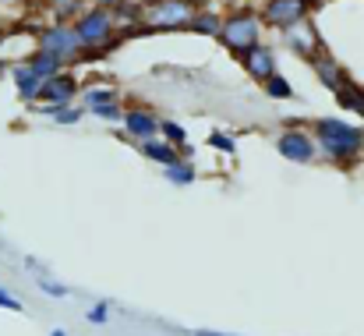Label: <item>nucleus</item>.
Returning a JSON list of instances; mask_svg holds the SVG:
<instances>
[{
    "label": "nucleus",
    "mask_w": 364,
    "mask_h": 336,
    "mask_svg": "<svg viewBox=\"0 0 364 336\" xmlns=\"http://www.w3.org/2000/svg\"><path fill=\"white\" fill-rule=\"evenodd\" d=\"M311 135L318 145V156L340 167H354L364 156V127L347 124L340 117H318L311 120Z\"/></svg>",
    "instance_id": "f257e3e1"
},
{
    "label": "nucleus",
    "mask_w": 364,
    "mask_h": 336,
    "mask_svg": "<svg viewBox=\"0 0 364 336\" xmlns=\"http://www.w3.org/2000/svg\"><path fill=\"white\" fill-rule=\"evenodd\" d=\"M71 25H75V32H78V39H82V46H85L82 61H85V57L110 53V50L121 43V36H117V21H114V11H107V7L89 4Z\"/></svg>",
    "instance_id": "f03ea898"
},
{
    "label": "nucleus",
    "mask_w": 364,
    "mask_h": 336,
    "mask_svg": "<svg viewBox=\"0 0 364 336\" xmlns=\"http://www.w3.org/2000/svg\"><path fill=\"white\" fill-rule=\"evenodd\" d=\"M262 18L255 7H237L230 14H223V32H220V43L241 61L247 50H255L262 43Z\"/></svg>",
    "instance_id": "7ed1b4c3"
},
{
    "label": "nucleus",
    "mask_w": 364,
    "mask_h": 336,
    "mask_svg": "<svg viewBox=\"0 0 364 336\" xmlns=\"http://www.w3.org/2000/svg\"><path fill=\"white\" fill-rule=\"evenodd\" d=\"M36 50L39 53H50V57H57L64 64H75L85 53V46H82V39H78V32H75L71 21H46L36 32Z\"/></svg>",
    "instance_id": "20e7f679"
},
{
    "label": "nucleus",
    "mask_w": 364,
    "mask_h": 336,
    "mask_svg": "<svg viewBox=\"0 0 364 336\" xmlns=\"http://www.w3.org/2000/svg\"><path fill=\"white\" fill-rule=\"evenodd\" d=\"M276 152H279L287 163H297V167L315 163V159H318V145H315L311 127H304V124H287V127L276 135Z\"/></svg>",
    "instance_id": "39448f33"
},
{
    "label": "nucleus",
    "mask_w": 364,
    "mask_h": 336,
    "mask_svg": "<svg viewBox=\"0 0 364 336\" xmlns=\"http://www.w3.org/2000/svg\"><path fill=\"white\" fill-rule=\"evenodd\" d=\"M191 21H195V7L188 0H159L145 7V32H177V28H191Z\"/></svg>",
    "instance_id": "423d86ee"
},
{
    "label": "nucleus",
    "mask_w": 364,
    "mask_h": 336,
    "mask_svg": "<svg viewBox=\"0 0 364 336\" xmlns=\"http://www.w3.org/2000/svg\"><path fill=\"white\" fill-rule=\"evenodd\" d=\"M258 18H262L265 28H276L283 36L287 28L311 18V0H265L258 7Z\"/></svg>",
    "instance_id": "0eeeda50"
},
{
    "label": "nucleus",
    "mask_w": 364,
    "mask_h": 336,
    "mask_svg": "<svg viewBox=\"0 0 364 336\" xmlns=\"http://www.w3.org/2000/svg\"><path fill=\"white\" fill-rule=\"evenodd\" d=\"M283 46L287 50H294L297 57H304V61H315L318 53H326V46H322V36H318V28H315V21L308 18V21H301V25H294V28H287L283 36Z\"/></svg>",
    "instance_id": "6e6552de"
},
{
    "label": "nucleus",
    "mask_w": 364,
    "mask_h": 336,
    "mask_svg": "<svg viewBox=\"0 0 364 336\" xmlns=\"http://www.w3.org/2000/svg\"><path fill=\"white\" fill-rule=\"evenodd\" d=\"M78 96H82L78 75H75V71H60V75H53V78L43 82L39 103H46V107H71Z\"/></svg>",
    "instance_id": "1a4fd4ad"
},
{
    "label": "nucleus",
    "mask_w": 364,
    "mask_h": 336,
    "mask_svg": "<svg viewBox=\"0 0 364 336\" xmlns=\"http://www.w3.org/2000/svg\"><path fill=\"white\" fill-rule=\"evenodd\" d=\"M124 135H131L134 138V145H141V142H152V138H159V117L149 110V107H124Z\"/></svg>",
    "instance_id": "9d476101"
},
{
    "label": "nucleus",
    "mask_w": 364,
    "mask_h": 336,
    "mask_svg": "<svg viewBox=\"0 0 364 336\" xmlns=\"http://www.w3.org/2000/svg\"><path fill=\"white\" fill-rule=\"evenodd\" d=\"M241 68H244V75H247L251 82L265 85L269 78L279 75V71H276V50H272L269 43H258L255 50H247V53L241 57Z\"/></svg>",
    "instance_id": "9b49d317"
},
{
    "label": "nucleus",
    "mask_w": 364,
    "mask_h": 336,
    "mask_svg": "<svg viewBox=\"0 0 364 336\" xmlns=\"http://www.w3.org/2000/svg\"><path fill=\"white\" fill-rule=\"evenodd\" d=\"M308 64H311L315 78H318L329 93H336V89H343V85L350 82V78H347V71H343V64H340V61H336V53H329V50H326V53H318V57H315V61H308Z\"/></svg>",
    "instance_id": "f8f14e48"
},
{
    "label": "nucleus",
    "mask_w": 364,
    "mask_h": 336,
    "mask_svg": "<svg viewBox=\"0 0 364 336\" xmlns=\"http://www.w3.org/2000/svg\"><path fill=\"white\" fill-rule=\"evenodd\" d=\"M11 82H14L21 103H39V93H43V82H46V78H39V75L21 61V64H11Z\"/></svg>",
    "instance_id": "ddd939ff"
},
{
    "label": "nucleus",
    "mask_w": 364,
    "mask_h": 336,
    "mask_svg": "<svg viewBox=\"0 0 364 336\" xmlns=\"http://www.w3.org/2000/svg\"><path fill=\"white\" fill-rule=\"evenodd\" d=\"M103 107H121V93L110 89V85H89L82 89V110L85 113H96Z\"/></svg>",
    "instance_id": "4468645a"
},
{
    "label": "nucleus",
    "mask_w": 364,
    "mask_h": 336,
    "mask_svg": "<svg viewBox=\"0 0 364 336\" xmlns=\"http://www.w3.org/2000/svg\"><path fill=\"white\" fill-rule=\"evenodd\" d=\"M191 32L195 36H209V39H220L223 32V14L220 11H195V21H191Z\"/></svg>",
    "instance_id": "2eb2a0df"
},
{
    "label": "nucleus",
    "mask_w": 364,
    "mask_h": 336,
    "mask_svg": "<svg viewBox=\"0 0 364 336\" xmlns=\"http://www.w3.org/2000/svg\"><path fill=\"white\" fill-rule=\"evenodd\" d=\"M138 149H141V156H149V159H156V163H163V167H170V163H177V159H181V149H173V145H170V142H163V138L141 142Z\"/></svg>",
    "instance_id": "dca6fc26"
},
{
    "label": "nucleus",
    "mask_w": 364,
    "mask_h": 336,
    "mask_svg": "<svg viewBox=\"0 0 364 336\" xmlns=\"http://www.w3.org/2000/svg\"><path fill=\"white\" fill-rule=\"evenodd\" d=\"M333 96H336V107H343V110L364 117V85H358V82H347V85H343V89H336Z\"/></svg>",
    "instance_id": "f3484780"
},
{
    "label": "nucleus",
    "mask_w": 364,
    "mask_h": 336,
    "mask_svg": "<svg viewBox=\"0 0 364 336\" xmlns=\"http://www.w3.org/2000/svg\"><path fill=\"white\" fill-rule=\"evenodd\" d=\"M25 64H28V68H32L39 78H53V75L68 71V64H64V61H57V57H50V53H39V50H32Z\"/></svg>",
    "instance_id": "a211bd4d"
},
{
    "label": "nucleus",
    "mask_w": 364,
    "mask_h": 336,
    "mask_svg": "<svg viewBox=\"0 0 364 336\" xmlns=\"http://www.w3.org/2000/svg\"><path fill=\"white\" fill-rule=\"evenodd\" d=\"M163 177H166L170 184H177V188H188V184H195L198 170H195V163H188V159H177V163L163 167Z\"/></svg>",
    "instance_id": "6ab92c4d"
},
{
    "label": "nucleus",
    "mask_w": 364,
    "mask_h": 336,
    "mask_svg": "<svg viewBox=\"0 0 364 336\" xmlns=\"http://www.w3.org/2000/svg\"><path fill=\"white\" fill-rule=\"evenodd\" d=\"M89 4L85 0H50V11H53V21H75Z\"/></svg>",
    "instance_id": "aec40b11"
},
{
    "label": "nucleus",
    "mask_w": 364,
    "mask_h": 336,
    "mask_svg": "<svg viewBox=\"0 0 364 336\" xmlns=\"http://www.w3.org/2000/svg\"><path fill=\"white\" fill-rule=\"evenodd\" d=\"M159 138L170 142L173 149H184V145H188V131H184L177 120H163V124H159Z\"/></svg>",
    "instance_id": "412c9836"
},
{
    "label": "nucleus",
    "mask_w": 364,
    "mask_h": 336,
    "mask_svg": "<svg viewBox=\"0 0 364 336\" xmlns=\"http://www.w3.org/2000/svg\"><path fill=\"white\" fill-rule=\"evenodd\" d=\"M262 89H265V96H272V100H290V96H294V85H290V82H287L283 75L269 78V82H265Z\"/></svg>",
    "instance_id": "4be33fe9"
},
{
    "label": "nucleus",
    "mask_w": 364,
    "mask_h": 336,
    "mask_svg": "<svg viewBox=\"0 0 364 336\" xmlns=\"http://www.w3.org/2000/svg\"><path fill=\"white\" fill-rule=\"evenodd\" d=\"M209 145H213V149H220V152H227V156H234V152H237V142H234V135H230V131H213V135H209Z\"/></svg>",
    "instance_id": "5701e85b"
},
{
    "label": "nucleus",
    "mask_w": 364,
    "mask_h": 336,
    "mask_svg": "<svg viewBox=\"0 0 364 336\" xmlns=\"http://www.w3.org/2000/svg\"><path fill=\"white\" fill-rule=\"evenodd\" d=\"M85 319H89L92 326H107V322H110V301H96V305L85 312Z\"/></svg>",
    "instance_id": "b1692460"
},
{
    "label": "nucleus",
    "mask_w": 364,
    "mask_h": 336,
    "mask_svg": "<svg viewBox=\"0 0 364 336\" xmlns=\"http://www.w3.org/2000/svg\"><path fill=\"white\" fill-rule=\"evenodd\" d=\"M82 117H85V110H82V107H60V110L53 113V124L68 127V124H78Z\"/></svg>",
    "instance_id": "393cba45"
},
{
    "label": "nucleus",
    "mask_w": 364,
    "mask_h": 336,
    "mask_svg": "<svg viewBox=\"0 0 364 336\" xmlns=\"http://www.w3.org/2000/svg\"><path fill=\"white\" fill-rule=\"evenodd\" d=\"M39 290H43L46 298H68V294H71L64 283H57V280H50V276H39Z\"/></svg>",
    "instance_id": "a878e982"
},
{
    "label": "nucleus",
    "mask_w": 364,
    "mask_h": 336,
    "mask_svg": "<svg viewBox=\"0 0 364 336\" xmlns=\"http://www.w3.org/2000/svg\"><path fill=\"white\" fill-rule=\"evenodd\" d=\"M0 308H4V312H21V301H18L11 290H4V287H0Z\"/></svg>",
    "instance_id": "bb28decb"
},
{
    "label": "nucleus",
    "mask_w": 364,
    "mask_h": 336,
    "mask_svg": "<svg viewBox=\"0 0 364 336\" xmlns=\"http://www.w3.org/2000/svg\"><path fill=\"white\" fill-rule=\"evenodd\" d=\"M188 4H191V7H195V11H209V7H213V4H216V0H188Z\"/></svg>",
    "instance_id": "cd10ccee"
},
{
    "label": "nucleus",
    "mask_w": 364,
    "mask_h": 336,
    "mask_svg": "<svg viewBox=\"0 0 364 336\" xmlns=\"http://www.w3.org/2000/svg\"><path fill=\"white\" fill-rule=\"evenodd\" d=\"M92 4H96V7H107V11H114V7H117V4H124V0H92Z\"/></svg>",
    "instance_id": "c85d7f7f"
},
{
    "label": "nucleus",
    "mask_w": 364,
    "mask_h": 336,
    "mask_svg": "<svg viewBox=\"0 0 364 336\" xmlns=\"http://www.w3.org/2000/svg\"><path fill=\"white\" fill-rule=\"evenodd\" d=\"M191 336H234V333H216V330H195Z\"/></svg>",
    "instance_id": "c756f323"
},
{
    "label": "nucleus",
    "mask_w": 364,
    "mask_h": 336,
    "mask_svg": "<svg viewBox=\"0 0 364 336\" xmlns=\"http://www.w3.org/2000/svg\"><path fill=\"white\" fill-rule=\"evenodd\" d=\"M138 7H152V4H159V0H134Z\"/></svg>",
    "instance_id": "7c9ffc66"
},
{
    "label": "nucleus",
    "mask_w": 364,
    "mask_h": 336,
    "mask_svg": "<svg viewBox=\"0 0 364 336\" xmlns=\"http://www.w3.org/2000/svg\"><path fill=\"white\" fill-rule=\"evenodd\" d=\"M7 71H11V68H7V64H4V61H0V78H4V75H7Z\"/></svg>",
    "instance_id": "2f4dec72"
},
{
    "label": "nucleus",
    "mask_w": 364,
    "mask_h": 336,
    "mask_svg": "<svg viewBox=\"0 0 364 336\" xmlns=\"http://www.w3.org/2000/svg\"><path fill=\"white\" fill-rule=\"evenodd\" d=\"M50 336H68V333H64V330H53V333H50Z\"/></svg>",
    "instance_id": "473e14b6"
},
{
    "label": "nucleus",
    "mask_w": 364,
    "mask_h": 336,
    "mask_svg": "<svg viewBox=\"0 0 364 336\" xmlns=\"http://www.w3.org/2000/svg\"><path fill=\"white\" fill-rule=\"evenodd\" d=\"M0 43H4V36H0Z\"/></svg>",
    "instance_id": "72a5a7b5"
},
{
    "label": "nucleus",
    "mask_w": 364,
    "mask_h": 336,
    "mask_svg": "<svg viewBox=\"0 0 364 336\" xmlns=\"http://www.w3.org/2000/svg\"><path fill=\"white\" fill-rule=\"evenodd\" d=\"M311 4H315V0H311Z\"/></svg>",
    "instance_id": "f704fd0d"
}]
</instances>
